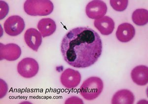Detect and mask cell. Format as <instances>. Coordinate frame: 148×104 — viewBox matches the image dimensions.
Masks as SVG:
<instances>
[{
  "label": "cell",
  "mask_w": 148,
  "mask_h": 104,
  "mask_svg": "<svg viewBox=\"0 0 148 104\" xmlns=\"http://www.w3.org/2000/svg\"><path fill=\"white\" fill-rule=\"evenodd\" d=\"M63 59L69 65L86 68L97 61L102 51L99 34L88 27L73 29L66 33L61 44Z\"/></svg>",
  "instance_id": "obj_1"
},
{
  "label": "cell",
  "mask_w": 148,
  "mask_h": 104,
  "mask_svg": "<svg viewBox=\"0 0 148 104\" xmlns=\"http://www.w3.org/2000/svg\"><path fill=\"white\" fill-rule=\"evenodd\" d=\"M53 9V4L49 0H27L24 3L25 12L33 16L49 15Z\"/></svg>",
  "instance_id": "obj_2"
},
{
  "label": "cell",
  "mask_w": 148,
  "mask_h": 104,
  "mask_svg": "<svg viewBox=\"0 0 148 104\" xmlns=\"http://www.w3.org/2000/svg\"><path fill=\"white\" fill-rule=\"evenodd\" d=\"M103 87V82L100 78L92 77L83 82L80 88V94L84 99L93 100L101 94Z\"/></svg>",
  "instance_id": "obj_3"
},
{
  "label": "cell",
  "mask_w": 148,
  "mask_h": 104,
  "mask_svg": "<svg viewBox=\"0 0 148 104\" xmlns=\"http://www.w3.org/2000/svg\"><path fill=\"white\" fill-rule=\"evenodd\" d=\"M39 66L35 59L32 58H24L19 62L17 71L22 77L31 78L34 77L39 72Z\"/></svg>",
  "instance_id": "obj_4"
},
{
  "label": "cell",
  "mask_w": 148,
  "mask_h": 104,
  "mask_svg": "<svg viewBox=\"0 0 148 104\" xmlns=\"http://www.w3.org/2000/svg\"><path fill=\"white\" fill-rule=\"evenodd\" d=\"M25 24L23 19L18 15L9 17L3 24V28L8 35L15 37L21 34L25 28Z\"/></svg>",
  "instance_id": "obj_5"
},
{
  "label": "cell",
  "mask_w": 148,
  "mask_h": 104,
  "mask_svg": "<svg viewBox=\"0 0 148 104\" xmlns=\"http://www.w3.org/2000/svg\"><path fill=\"white\" fill-rule=\"evenodd\" d=\"M107 12V6L103 1H92L88 3L86 8V15L89 18L98 19L104 16Z\"/></svg>",
  "instance_id": "obj_6"
},
{
  "label": "cell",
  "mask_w": 148,
  "mask_h": 104,
  "mask_svg": "<svg viewBox=\"0 0 148 104\" xmlns=\"http://www.w3.org/2000/svg\"><path fill=\"white\" fill-rule=\"evenodd\" d=\"M81 79V75L79 71L68 68L61 74L60 81L64 87L68 89H73L79 86Z\"/></svg>",
  "instance_id": "obj_7"
},
{
  "label": "cell",
  "mask_w": 148,
  "mask_h": 104,
  "mask_svg": "<svg viewBox=\"0 0 148 104\" xmlns=\"http://www.w3.org/2000/svg\"><path fill=\"white\" fill-rule=\"evenodd\" d=\"M0 48L1 60L5 59L9 61H14L18 59L21 54V49L16 44H4L1 43Z\"/></svg>",
  "instance_id": "obj_8"
},
{
  "label": "cell",
  "mask_w": 148,
  "mask_h": 104,
  "mask_svg": "<svg viewBox=\"0 0 148 104\" xmlns=\"http://www.w3.org/2000/svg\"><path fill=\"white\" fill-rule=\"evenodd\" d=\"M24 40L29 47L37 51L42 42V36L37 29L29 28L25 33Z\"/></svg>",
  "instance_id": "obj_9"
},
{
  "label": "cell",
  "mask_w": 148,
  "mask_h": 104,
  "mask_svg": "<svg viewBox=\"0 0 148 104\" xmlns=\"http://www.w3.org/2000/svg\"><path fill=\"white\" fill-rule=\"evenodd\" d=\"M135 34L134 27L131 24L123 23L119 26L116 31V37L118 40L122 42H130Z\"/></svg>",
  "instance_id": "obj_10"
},
{
  "label": "cell",
  "mask_w": 148,
  "mask_h": 104,
  "mask_svg": "<svg viewBox=\"0 0 148 104\" xmlns=\"http://www.w3.org/2000/svg\"><path fill=\"white\" fill-rule=\"evenodd\" d=\"M94 24L95 27L103 35H109L114 30V21L108 16L96 19L94 21Z\"/></svg>",
  "instance_id": "obj_11"
},
{
  "label": "cell",
  "mask_w": 148,
  "mask_h": 104,
  "mask_svg": "<svg viewBox=\"0 0 148 104\" xmlns=\"http://www.w3.org/2000/svg\"><path fill=\"white\" fill-rule=\"evenodd\" d=\"M131 79L135 84L140 86L146 85L148 82V68L144 65L135 67L131 72Z\"/></svg>",
  "instance_id": "obj_12"
},
{
  "label": "cell",
  "mask_w": 148,
  "mask_h": 104,
  "mask_svg": "<svg viewBox=\"0 0 148 104\" xmlns=\"http://www.w3.org/2000/svg\"><path fill=\"white\" fill-rule=\"evenodd\" d=\"M37 27L42 37L45 38L54 33L56 29V24L52 19L42 18L39 21Z\"/></svg>",
  "instance_id": "obj_13"
},
{
  "label": "cell",
  "mask_w": 148,
  "mask_h": 104,
  "mask_svg": "<svg viewBox=\"0 0 148 104\" xmlns=\"http://www.w3.org/2000/svg\"><path fill=\"white\" fill-rule=\"evenodd\" d=\"M134 96L131 91L122 89L114 95L111 103L113 104H131L134 102Z\"/></svg>",
  "instance_id": "obj_14"
},
{
  "label": "cell",
  "mask_w": 148,
  "mask_h": 104,
  "mask_svg": "<svg viewBox=\"0 0 148 104\" xmlns=\"http://www.w3.org/2000/svg\"><path fill=\"white\" fill-rule=\"evenodd\" d=\"M132 19L137 25H145L148 21V10L146 9H137L133 12Z\"/></svg>",
  "instance_id": "obj_15"
},
{
  "label": "cell",
  "mask_w": 148,
  "mask_h": 104,
  "mask_svg": "<svg viewBox=\"0 0 148 104\" xmlns=\"http://www.w3.org/2000/svg\"><path fill=\"white\" fill-rule=\"evenodd\" d=\"M110 3L111 7L114 10L118 12H123L126 10L128 5V1L127 0H111Z\"/></svg>",
  "instance_id": "obj_16"
},
{
  "label": "cell",
  "mask_w": 148,
  "mask_h": 104,
  "mask_svg": "<svg viewBox=\"0 0 148 104\" xmlns=\"http://www.w3.org/2000/svg\"><path fill=\"white\" fill-rule=\"evenodd\" d=\"M1 19L4 18L8 15L9 12V5L5 1H1Z\"/></svg>",
  "instance_id": "obj_17"
},
{
  "label": "cell",
  "mask_w": 148,
  "mask_h": 104,
  "mask_svg": "<svg viewBox=\"0 0 148 104\" xmlns=\"http://www.w3.org/2000/svg\"><path fill=\"white\" fill-rule=\"evenodd\" d=\"M65 104H84L83 100L76 96H72L67 99Z\"/></svg>",
  "instance_id": "obj_18"
},
{
  "label": "cell",
  "mask_w": 148,
  "mask_h": 104,
  "mask_svg": "<svg viewBox=\"0 0 148 104\" xmlns=\"http://www.w3.org/2000/svg\"><path fill=\"white\" fill-rule=\"evenodd\" d=\"M8 91V86L5 81L1 79V98L3 97L6 95Z\"/></svg>",
  "instance_id": "obj_19"
},
{
  "label": "cell",
  "mask_w": 148,
  "mask_h": 104,
  "mask_svg": "<svg viewBox=\"0 0 148 104\" xmlns=\"http://www.w3.org/2000/svg\"><path fill=\"white\" fill-rule=\"evenodd\" d=\"M138 103V104H140V103H141V104H145V103L148 104V101L144 100H141V101H140Z\"/></svg>",
  "instance_id": "obj_20"
}]
</instances>
